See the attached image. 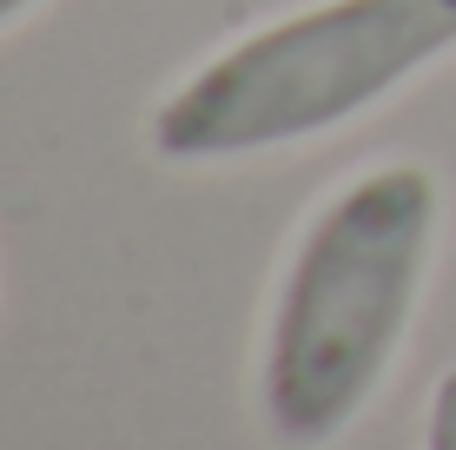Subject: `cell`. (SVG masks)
Listing matches in <instances>:
<instances>
[{
    "mask_svg": "<svg viewBox=\"0 0 456 450\" xmlns=\"http://www.w3.org/2000/svg\"><path fill=\"white\" fill-rule=\"evenodd\" d=\"M436 239V179L377 166L305 225L265 331V430L285 450H324L370 405L411 331Z\"/></svg>",
    "mask_w": 456,
    "mask_h": 450,
    "instance_id": "obj_1",
    "label": "cell"
},
{
    "mask_svg": "<svg viewBox=\"0 0 456 450\" xmlns=\"http://www.w3.org/2000/svg\"><path fill=\"white\" fill-rule=\"evenodd\" d=\"M456 53V0H324L225 46L152 113L172 166L278 152L357 119Z\"/></svg>",
    "mask_w": 456,
    "mask_h": 450,
    "instance_id": "obj_2",
    "label": "cell"
},
{
    "mask_svg": "<svg viewBox=\"0 0 456 450\" xmlns=\"http://www.w3.org/2000/svg\"><path fill=\"white\" fill-rule=\"evenodd\" d=\"M27 7H40V0H0V27H13V20L27 13Z\"/></svg>",
    "mask_w": 456,
    "mask_h": 450,
    "instance_id": "obj_4",
    "label": "cell"
},
{
    "mask_svg": "<svg viewBox=\"0 0 456 450\" xmlns=\"http://www.w3.org/2000/svg\"><path fill=\"white\" fill-rule=\"evenodd\" d=\"M423 450H456V371H444V378H436V391H430Z\"/></svg>",
    "mask_w": 456,
    "mask_h": 450,
    "instance_id": "obj_3",
    "label": "cell"
}]
</instances>
